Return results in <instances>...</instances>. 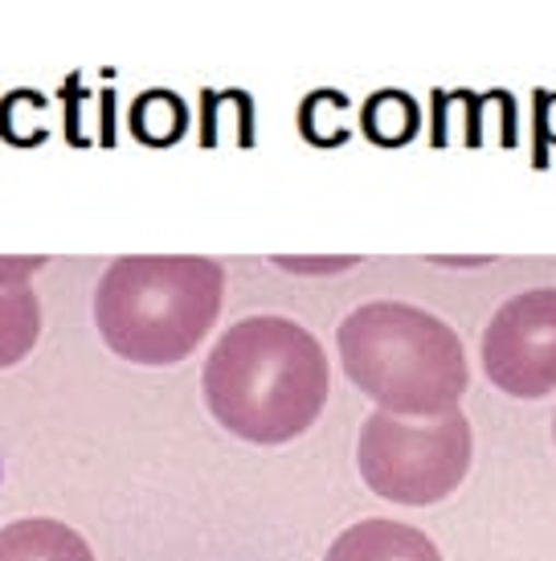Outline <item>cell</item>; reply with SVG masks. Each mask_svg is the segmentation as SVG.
I'll list each match as a JSON object with an SVG mask.
<instances>
[{
    "label": "cell",
    "instance_id": "277c9868",
    "mask_svg": "<svg viewBox=\"0 0 556 561\" xmlns=\"http://www.w3.org/2000/svg\"><path fill=\"white\" fill-rule=\"evenodd\" d=\"M471 455H475V435L463 410H450L438 419H402L377 410L360 426L356 463L381 500L421 508L447 500L466 480Z\"/></svg>",
    "mask_w": 556,
    "mask_h": 561
},
{
    "label": "cell",
    "instance_id": "ba28073f",
    "mask_svg": "<svg viewBox=\"0 0 556 561\" xmlns=\"http://www.w3.org/2000/svg\"><path fill=\"white\" fill-rule=\"evenodd\" d=\"M0 561H94V549L62 520L30 516L0 529Z\"/></svg>",
    "mask_w": 556,
    "mask_h": 561
},
{
    "label": "cell",
    "instance_id": "5b68a950",
    "mask_svg": "<svg viewBox=\"0 0 556 561\" xmlns=\"http://www.w3.org/2000/svg\"><path fill=\"white\" fill-rule=\"evenodd\" d=\"M483 369L511 398L556 390V287H532L499 304L483 332Z\"/></svg>",
    "mask_w": 556,
    "mask_h": 561
},
{
    "label": "cell",
    "instance_id": "52a82bcc",
    "mask_svg": "<svg viewBox=\"0 0 556 561\" xmlns=\"http://www.w3.org/2000/svg\"><path fill=\"white\" fill-rule=\"evenodd\" d=\"M324 561H442L438 546L402 520H360L344 529Z\"/></svg>",
    "mask_w": 556,
    "mask_h": 561
},
{
    "label": "cell",
    "instance_id": "6da1fadb",
    "mask_svg": "<svg viewBox=\"0 0 556 561\" xmlns=\"http://www.w3.org/2000/svg\"><path fill=\"white\" fill-rule=\"evenodd\" d=\"M205 402L230 435L278 447L324 414L327 353L287 316H250L221 332L205 360Z\"/></svg>",
    "mask_w": 556,
    "mask_h": 561
},
{
    "label": "cell",
    "instance_id": "9c48e42d",
    "mask_svg": "<svg viewBox=\"0 0 556 561\" xmlns=\"http://www.w3.org/2000/svg\"><path fill=\"white\" fill-rule=\"evenodd\" d=\"M553 438H556V414H553Z\"/></svg>",
    "mask_w": 556,
    "mask_h": 561
},
{
    "label": "cell",
    "instance_id": "7a4b0ae2",
    "mask_svg": "<svg viewBox=\"0 0 556 561\" xmlns=\"http://www.w3.org/2000/svg\"><path fill=\"white\" fill-rule=\"evenodd\" d=\"M336 348L352 386L385 414L438 419L459 410L471 386L459 332L402 299H372L352 308L340 320Z\"/></svg>",
    "mask_w": 556,
    "mask_h": 561
},
{
    "label": "cell",
    "instance_id": "3957f363",
    "mask_svg": "<svg viewBox=\"0 0 556 561\" xmlns=\"http://www.w3.org/2000/svg\"><path fill=\"white\" fill-rule=\"evenodd\" d=\"M225 271L213 259L131 254L115 259L94 287V324L111 353L136 365H176L213 328Z\"/></svg>",
    "mask_w": 556,
    "mask_h": 561
},
{
    "label": "cell",
    "instance_id": "8992f818",
    "mask_svg": "<svg viewBox=\"0 0 556 561\" xmlns=\"http://www.w3.org/2000/svg\"><path fill=\"white\" fill-rule=\"evenodd\" d=\"M46 259H0V369L33 353L42 336V304L33 275Z\"/></svg>",
    "mask_w": 556,
    "mask_h": 561
}]
</instances>
